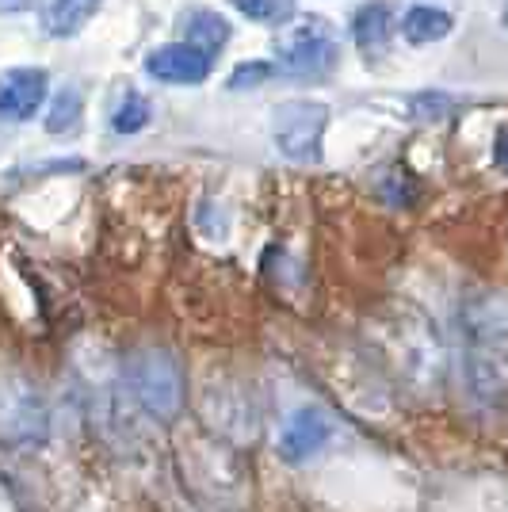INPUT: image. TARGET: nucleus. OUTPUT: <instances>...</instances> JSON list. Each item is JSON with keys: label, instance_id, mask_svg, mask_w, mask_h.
Returning <instances> with one entry per match:
<instances>
[{"label": "nucleus", "instance_id": "10", "mask_svg": "<svg viewBox=\"0 0 508 512\" xmlns=\"http://www.w3.org/2000/svg\"><path fill=\"white\" fill-rule=\"evenodd\" d=\"M451 27H455V20L447 16L444 8L417 4V8H409V12H405L402 35L413 46H424V43H440V39H447V35H451Z\"/></svg>", "mask_w": 508, "mask_h": 512}, {"label": "nucleus", "instance_id": "16", "mask_svg": "<svg viewBox=\"0 0 508 512\" xmlns=\"http://www.w3.org/2000/svg\"><path fill=\"white\" fill-rule=\"evenodd\" d=\"M447 111H451V100H447V96H440V92H424V96H417V100H413V115H417V119H424V123L444 119Z\"/></svg>", "mask_w": 508, "mask_h": 512}, {"label": "nucleus", "instance_id": "2", "mask_svg": "<svg viewBox=\"0 0 508 512\" xmlns=\"http://www.w3.org/2000/svg\"><path fill=\"white\" fill-rule=\"evenodd\" d=\"M325 127H329V107L314 104V100L279 104L276 115H272V134H276L279 153L291 157V161H302V165L321 161Z\"/></svg>", "mask_w": 508, "mask_h": 512}, {"label": "nucleus", "instance_id": "11", "mask_svg": "<svg viewBox=\"0 0 508 512\" xmlns=\"http://www.w3.org/2000/svg\"><path fill=\"white\" fill-rule=\"evenodd\" d=\"M184 35H188L191 46H199L203 54L214 58L222 46L230 43V23L222 20L218 12H211V8H195V12L184 16Z\"/></svg>", "mask_w": 508, "mask_h": 512}, {"label": "nucleus", "instance_id": "15", "mask_svg": "<svg viewBox=\"0 0 508 512\" xmlns=\"http://www.w3.org/2000/svg\"><path fill=\"white\" fill-rule=\"evenodd\" d=\"M272 77H276V69H272L268 62H245V65H237V69H233L226 85H230L233 92H237V88H241V92H249V88L272 81Z\"/></svg>", "mask_w": 508, "mask_h": 512}, {"label": "nucleus", "instance_id": "17", "mask_svg": "<svg viewBox=\"0 0 508 512\" xmlns=\"http://www.w3.org/2000/svg\"><path fill=\"white\" fill-rule=\"evenodd\" d=\"M493 161H497V165L508 172V130L501 134V138H497V142H493Z\"/></svg>", "mask_w": 508, "mask_h": 512}, {"label": "nucleus", "instance_id": "13", "mask_svg": "<svg viewBox=\"0 0 508 512\" xmlns=\"http://www.w3.org/2000/svg\"><path fill=\"white\" fill-rule=\"evenodd\" d=\"M230 4L241 16H249L253 23H264V27H283L295 12L291 0H230Z\"/></svg>", "mask_w": 508, "mask_h": 512}, {"label": "nucleus", "instance_id": "14", "mask_svg": "<svg viewBox=\"0 0 508 512\" xmlns=\"http://www.w3.org/2000/svg\"><path fill=\"white\" fill-rule=\"evenodd\" d=\"M81 123V92L77 88H62L58 100L46 115V130L50 134H69V130Z\"/></svg>", "mask_w": 508, "mask_h": 512}, {"label": "nucleus", "instance_id": "4", "mask_svg": "<svg viewBox=\"0 0 508 512\" xmlns=\"http://www.w3.org/2000/svg\"><path fill=\"white\" fill-rule=\"evenodd\" d=\"M130 386L153 417H172L180 409V371L165 352H142L130 363Z\"/></svg>", "mask_w": 508, "mask_h": 512}, {"label": "nucleus", "instance_id": "5", "mask_svg": "<svg viewBox=\"0 0 508 512\" xmlns=\"http://www.w3.org/2000/svg\"><path fill=\"white\" fill-rule=\"evenodd\" d=\"M50 81L43 69L35 65H16L0 73V119L8 123H27L39 107H43Z\"/></svg>", "mask_w": 508, "mask_h": 512}, {"label": "nucleus", "instance_id": "1", "mask_svg": "<svg viewBox=\"0 0 508 512\" xmlns=\"http://www.w3.org/2000/svg\"><path fill=\"white\" fill-rule=\"evenodd\" d=\"M276 58L287 77H325L340 58V46L333 39V27L318 16H306L295 27H287L276 39Z\"/></svg>", "mask_w": 508, "mask_h": 512}, {"label": "nucleus", "instance_id": "12", "mask_svg": "<svg viewBox=\"0 0 508 512\" xmlns=\"http://www.w3.org/2000/svg\"><path fill=\"white\" fill-rule=\"evenodd\" d=\"M149 119H153V107L142 92H127L123 96V104L115 107V115H111V127L115 134H138V130L149 127Z\"/></svg>", "mask_w": 508, "mask_h": 512}, {"label": "nucleus", "instance_id": "7", "mask_svg": "<svg viewBox=\"0 0 508 512\" xmlns=\"http://www.w3.org/2000/svg\"><path fill=\"white\" fill-rule=\"evenodd\" d=\"M329 440H333V421H329L321 409H314V406L295 409L291 421L279 432V455H283L287 463H306V459H314Z\"/></svg>", "mask_w": 508, "mask_h": 512}, {"label": "nucleus", "instance_id": "8", "mask_svg": "<svg viewBox=\"0 0 508 512\" xmlns=\"http://www.w3.org/2000/svg\"><path fill=\"white\" fill-rule=\"evenodd\" d=\"M100 4H104V0H50L43 12L46 35H54V39H73V35H81V27L96 16Z\"/></svg>", "mask_w": 508, "mask_h": 512}, {"label": "nucleus", "instance_id": "3", "mask_svg": "<svg viewBox=\"0 0 508 512\" xmlns=\"http://www.w3.org/2000/svg\"><path fill=\"white\" fill-rule=\"evenodd\" d=\"M466 371H470V386L482 398H501L508 390V337L497 325L478 321L474 333L466 337Z\"/></svg>", "mask_w": 508, "mask_h": 512}, {"label": "nucleus", "instance_id": "18", "mask_svg": "<svg viewBox=\"0 0 508 512\" xmlns=\"http://www.w3.org/2000/svg\"><path fill=\"white\" fill-rule=\"evenodd\" d=\"M505 27H508V0H505Z\"/></svg>", "mask_w": 508, "mask_h": 512}, {"label": "nucleus", "instance_id": "6", "mask_svg": "<svg viewBox=\"0 0 508 512\" xmlns=\"http://www.w3.org/2000/svg\"><path fill=\"white\" fill-rule=\"evenodd\" d=\"M211 54L191 43H169L146 54V73L165 85H203L211 77Z\"/></svg>", "mask_w": 508, "mask_h": 512}, {"label": "nucleus", "instance_id": "9", "mask_svg": "<svg viewBox=\"0 0 508 512\" xmlns=\"http://www.w3.org/2000/svg\"><path fill=\"white\" fill-rule=\"evenodd\" d=\"M394 39V12H390V4H363L360 12H356V43H360L363 54H382L386 43Z\"/></svg>", "mask_w": 508, "mask_h": 512}]
</instances>
